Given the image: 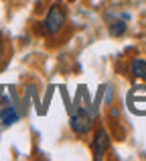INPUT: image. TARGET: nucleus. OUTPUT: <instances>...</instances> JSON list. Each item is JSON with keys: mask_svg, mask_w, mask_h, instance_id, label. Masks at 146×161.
<instances>
[{"mask_svg": "<svg viewBox=\"0 0 146 161\" xmlns=\"http://www.w3.org/2000/svg\"><path fill=\"white\" fill-rule=\"evenodd\" d=\"M128 25L124 23V20H112L110 25H108V33H110L112 37H122L124 33H126Z\"/></svg>", "mask_w": 146, "mask_h": 161, "instance_id": "6", "label": "nucleus"}, {"mask_svg": "<svg viewBox=\"0 0 146 161\" xmlns=\"http://www.w3.org/2000/svg\"><path fill=\"white\" fill-rule=\"evenodd\" d=\"M2 57H4V39L0 37V61H2Z\"/></svg>", "mask_w": 146, "mask_h": 161, "instance_id": "8", "label": "nucleus"}, {"mask_svg": "<svg viewBox=\"0 0 146 161\" xmlns=\"http://www.w3.org/2000/svg\"><path fill=\"white\" fill-rule=\"evenodd\" d=\"M69 126L75 135H87L91 129V114H87L85 110H77L69 118Z\"/></svg>", "mask_w": 146, "mask_h": 161, "instance_id": "3", "label": "nucleus"}, {"mask_svg": "<svg viewBox=\"0 0 146 161\" xmlns=\"http://www.w3.org/2000/svg\"><path fill=\"white\" fill-rule=\"evenodd\" d=\"M112 94H114V90H112V86H106V102H108V104L112 102Z\"/></svg>", "mask_w": 146, "mask_h": 161, "instance_id": "7", "label": "nucleus"}, {"mask_svg": "<svg viewBox=\"0 0 146 161\" xmlns=\"http://www.w3.org/2000/svg\"><path fill=\"white\" fill-rule=\"evenodd\" d=\"M65 20H67V14H65V8L61 2H55L51 4V8L47 10L45 14V20H43V29L47 35H59L65 27Z\"/></svg>", "mask_w": 146, "mask_h": 161, "instance_id": "1", "label": "nucleus"}, {"mask_svg": "<svg viewBox=\"0 0 146 161\" xmlns=\"http://www.w3.org/2000/svg\"><path fill=\"white\" fill-rule=\"evenodd\" d=\"M130 71H132L134 78L146 80V59L144 57H134L130 61Z\"/></svg>", "mask_w": 146, "mask_h": 161, "instance_id": "5", "label": "nucleus"}, {"mask_svg": "<svg viewBox=\"0 0 146 161\" xmlns=\"http://www.w3.org/2000/svg\"><path fill=\"white\" fill-rule=\"evenodd\" d=\"M18 120H20V114H18V110H16L14 106H4L2 110H0V125L12 126Z\"/></svg>", "mask_w": 146, "mask_h": 161, "instance_id": "4", "label": "nucleus"}, {"mask_svg": "<svg viewBox=\"0 0 146 161\" xmlns=\"http://www.w3.org/2000/svg\"><path fill=\"white\" fill-rule=\"evenodd\" d=\"M110 143H112V139H110V135H108L106 129H98L95 130L93 139H91V153H93V157L102 159L103 153L110 149Z\"/></svg>", "mask_w": 146, "mask_h": 161, "instance_id": "2", "label": "nucleus"}]
</instances>
